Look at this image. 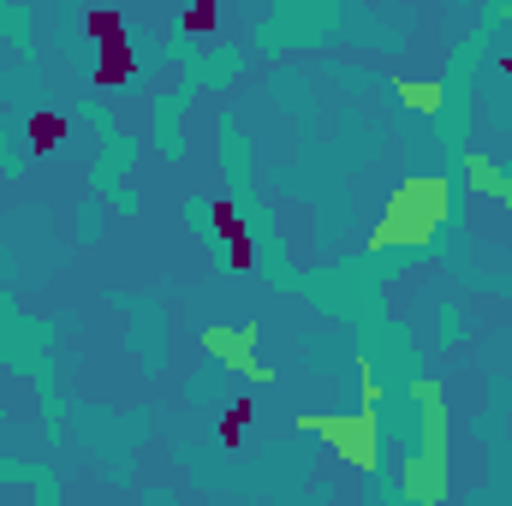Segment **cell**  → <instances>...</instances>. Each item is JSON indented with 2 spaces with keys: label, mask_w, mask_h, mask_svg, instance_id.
I'll return each instance as SVG.
<instances>
[{
  "label": "cell",
  "mask_w": 512,
  "mask_h": 506,
  "mask_svg": "<svg viewBox=\"0 0 512 506\" xmlns=\"http://www.w3.org/2000/svg\"><path fill=\"white\" fill-rule=\"evenodd\" d=\"M215 24H221V0H191V6H185V30H191V36H209Z\"/></svg>",
  "instance_id": "cell-10"
},
{
  "label": "cell",
  "mask_w": 512,
  "mask_h": 506,
  "mask_svg": "<svg viewBox=\"0 0 512 506\" xmlns=\"http://www.w3.org/2000/svg\"><path fill=\"white\" fill-rule=\"evenodd\" d=\"M251 346H256V328H203V352L227 358V364H233V370H239L245 381L268 387V381H274V370H268V364H256Z\"/></svg>",
  "instance_id": "cell-3"
},
{
  "label": "cell",
  "mask_w": 512,
  "mask_h": 506,
  "mask_svg": "<svg viewBox=\"0 0 512 506\" xmlns=\"http://www.w3.org/2000/svg\"><path fill=\"white\" fill-rule=\"evenodd\" d=\"M453 185L441 173H411L387 191L382 221L370 227V251H423L435 239V227L447 221Z\"/></svg>",
  "instance_id": "cell-1"
},
{
  "label": "cell",
  "mask_w": 512,
  "mask_h": 506,
  "mask_svg": "<svg viewBox=\"0 0 512 506\" xmlns=\"http://www.w3.org/2000/svg\"><path fill=\"white\" fill-rule=\"evenodd\" d=\"M358 376H364V405H382V376H376V364H358Z\"/></svg>",
  "instance_id": "cell-12"
},
{
  "label": "cell",
  "mask_w": 512,
  "mask_h": 506,
  "mask_svg": "<svg viewBox=\"0 0 512 506\" xmlns=\"http://www.w3.org/2000/svg\"><path fill=\"white\" fill-rule=\"evenodd\" d=\"M501 72H507V78H512V54H507V60H501Z\"/></svg>",
  "instance_id": "cell-15"
},
{
  "label": "cell",
  "mask_w": 512,
  "mask_h": 506,
  "mask_svg": "<svg viewBox=\"0 0 512 506\" xmlns=\"http://www.w3.org/2000/svg\"><path fill=\"white\" fill-rule=\"evenodd\" d=\"M209 215H215V233H221L227 245H233V239H245V221H239V209H233L227 197H215V203H209Z\"/></svg>",
  "instance_id": "cell-11"
},
{
  "label": "cell",
  "mask_w": 512,
  "mask_h": 506,
  "mask_svg": "<svg viewBox=\"0 0 512 506\" xmlns=\"http://www.w3.org/2000/svg\"><path fill=\"white\" fill-rule=\"evenodd\" d=\"M84 36H90V42H108V36H126V18H120L114 6H90V12H84Z\"/></svg>",
  "instance_id": "cell-8"
},
{
  "label": "cell",
  "mask_w": 512,
  "mask_h": 506,
  "mask_svg": "<svg viewBox=\"0 0 512 506\" xmlns=\"http://www.w3.org/2000/svg\"><path fill=\"white\" fill-rule=\"evenodd\" d=\"M298 429L304 435H322L334 447V459H346L352 471H376L382 465V423H376V405L364 411H298Z\"/></svg>",
  "instance_id": "cell-2"
},
{
  "label": "cell",
  "mask_w": 512,
  "mask_h": 506,
  "mask_svg": "<svg viewBox=\"0 0 512 506\" xmlns=\"http://www.w3.org/2000/svg\"><path fill=\"white\" fill-rule=\"evenodd\" d=\"M501 203H507V209H512V179H507V191H501Z\"/></svg>",
  "instance_id": "cell-14"
},
{
  "label": "cell",
  "mask_w": 512,
  "mask_h": 506,
  "mask_svg": "<svg viewBox=\"0 0 512 506\" xmlns=\"http://www.w3.org/2000/svg\"><path fill=\"white\" fill-rule=\"evenodd\" d=\"M465 173H471V191H477V197H495V203H501V191H507V173H501L489 155H465Z\"/></svg>",
  "instance_id": "cell-6"
},
{
  "label": "cell",
  "mask_w": 512,
  "mask_h": 506,
  "mask_svg": "<svg viewBox=\"0 0 512 506\" xmlns=\"http://www.w3.org/2000/svg\"><path fill=\"white\" fill-rule=\"evenodd\" d=\"M102 54H96V90H120L131 84V72H137V54H131L126 36H108V42H96Z\"/></svg>",
  "instance_id": "cell-4"
},
{
  "label": "cell",
  "mask_w": 512,
  "mask_h": 506,
  "mask_svg": "<svg viewBox=\"0 0 512 506\" xmlns=\"http://www.w3.org/2000/svg\"><path fill=\"white\" fill-rule=\"evenodd\" d=\"M227 262H233V268H251V262H256V251H251V233H245V239H233V256H227Z\"/></svg>",
  "instance_id": "cell-13"
},
{
  "label": "cell",
  "mask_w": 512,
  "mask_h": 506,
  "mask_svg": "<svg viewBox=\"0 0 512 506\" xmlns=\"http://www.w3.org/2000/svg\"><path fill=\"white\" fill-rule=\"evenodd\" d=\"M251 417H256L251 399H233V405H227V417H221V441H227V447H239V441H245V423H251Z\"/></svg>",
  "instance_id": "cell-9"
},
{
  "label": "cell",
  "mask_w": 512,
  "mask_h": 506,
  "mask_svg": "<svg viewBox=\"0 0 512 506\" xmlns=\"http://www.w3.org/2000/svg\"><path fill=\"white\" fill-rule=\"evenodd\" d=\"M393 96H399V108H411V114H423V120H435V114H441V102H447L441 78H399V84H393Z\"/></svg>",
  "instance_id": "cell-5"
},
{
  "label": "cell",
  "mask_w": 512,
  "mask_h": 506,
  "mask_svg": "<svg viewBox=\"0 0 512 506\" xmlns=\"http://www.w3.org/2000/svg\"><path fill=\"white\" fill-rule=\"evenodd\" d=\"M60 137H66V120H60V114H48V108L30 114V149H36V155H54Z\"/></svg>",
  "instance_id": "cell-7"
}]
</instances>
